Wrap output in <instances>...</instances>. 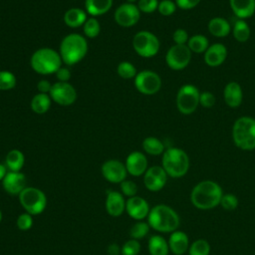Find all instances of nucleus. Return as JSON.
<instances>
[{"label": "nucleus", "instance_id": "nucleus-1", "mask_svg": "<svg viewBox=\"0 0 255 255\" xmlns=\"http://www.w3.org/2000/svg\"><path fill=\"white\" fill-rule=\"evenodd\" d=\"M223 191L221 186L213 180H202L192 189L191 203L198 209L209 210L220 204Z\"/></svg>", "mask_w": 255, "mask_h": 255}, {"label": "nucleus", "instance_id": "nucleus-2", "mask_svg": "<svg viewBox=\"0 0 255 255\" xmlns=\"http://www.w3.org/2000/svg\"><path fill=\"white\" fill-rule=\"evenodd\" d=\"M87 39L78 33L66 35L59 46V54L62 62L68 66H73L81 62L88 53Z\"/></svg>", "mask_w": 255, "mask_h": 255}, {"label": "nucleus", "instance_id": "nucleus-3", "mask_svg": "<svg viewBox=\"0 0 255 255\" xmlns=\"http://www.w3.org/2000/svg\"><path fill=\"white\" fill-rule=\"evenodd\" d=\"M179 216L170 206L157 204L153 206L147 215L149 226L161 233H172L179 226Z\"/></svg>", "mask_w": 255, "mask_h": 255}, {"label": "nucleus", "instance_id": "nucleus-4", "mask_svg": "<svg viewBox=\"0 0 255 255\" xmlns=\"http://www.w3.org/2000/svg\"><path fill=\"white\" fill-rule=\"evenodd\" d=\"M62 63L59 52L48 47L36 50L30 58L32 70L40 75L55 74L62 67Z\"/></svg>", "mask_w": 255, "mask_h": 255}, {"label": "nucleus", "instance_id": "nucleus-5", "mask_svg": "<svg viewBox=\"0 0 255 255\" xmlns=\"http://www.w3.org/2000/svg\"><path fill=\"white\" fill-rule=\"evenodd\" d=\"M232 139L242 150L255 149V119L249 116L238 118L232 127Z\"/></svg>", "mask_w": 255, "mask_h": 255}, {"label": "nucleus", "instance_id": "nucleus-6", "mask_svg": "<svg viewBox=\"0 0 255 255\" xmlns=\"http://www.w3.org/2000/svg\"><path fill=\"white\" fill-rule=\"evenodd\" d=\"M189 164L187 153L179 147H168L162 153L161 166L170 177L184 176L189 169Z\"/></svg>", "mask_w": 255, "mask_h": 255}, {"label": "nucleus", "instance_id": "nucleus-7", "mask_svg": "<svg viewBox=\"0 0 255 255\" xmlns=\"http://www.w3.org/2000/svg\"><path fill=\"white\" fill-rule=\"evenodd\" d=\"M18 196L25 212L31 215L41 214L47 206L46 194L37 187L27 186Z\"/></svg>", "mask_w": 255, "mask_h": 255}, {"label": "nucleus", "instance_id": "nucleus-8", "mask_svg": "<svg viewBox=\"0 0 255 255\" xmlns=\"http://www.w3.org/2000/svg\"><path fill=\"white\" fill-rule=\"evenodd\" d=\"M131 45L134 52L142 58L154 57L160 48V42L157 36L146 30L135 33Z\"/></svg>", "mask_w": 255, "mask_h": 255}, {"label": "nucleus", "instance_id": "nucleus-9", "mask_svg": "<svg viewBox=\"0 0 255 255\" xmlns=\"http://www.w3.org/2000/svg\"><path fill=\"white\" fill-rule=\"evenodd\" d=\"M199 91L191 84L181 86L176 94V108L182 115H191L199 106Z\"/></svg>", "mask_w": 255, "mask_h": 255}, {"label": "nucleus", "instance_id": "nucleus-10", "mask_svg": "<svg viewBox=\"0 0 255 255\" xmlns=\"http://www.w3.org/2000/svg\"><path fill=\"white\" fill-rule=\"evenodd\" d=\"M133 84L137 92L145 96H152L159 92L161 88V78L159 75L150 70H143L136 74Z\"/></svg>", "mask_w": 255, "mask_h": 255}, {"label": "nucleus", "instance_id": "nucleus-11", "mask_svg": "<svg viewBox=\"0 0 255 255\" xmlns=\"http://www.w3.org/2000/svg\"><path fill=\"white\" fill-rule=\"evenodd\" d=\"M192 57V52L187 45H172L165 54V63L173 71H181L185 69Z\"/></svg>", "mask_w": 255, "mask_h": 255}, {"label": "nucleus", "instance_id": "nucleus-12", "mask_svg": "<svg viewBox=\"0 0 255 255\" xmlns=\"http://www.w3.org/2000/svg\"><path fill=\"white\" fill-rule=\"evenodd\" d=\"M52 101L62 107L73 105L77 100V91L69 82H56L49 93Z\"/></svg>", "mask_w": 255, "mask_h": 255}, {"label": "nucleus", "instance_id": "nucleus-13", "mask_svg": "<svg viewBox=\"0 0 255 255\" xmlns=\"http://www.w3.org/2000/svg\"><path fill=\"white\" fill-rule=\"evenodd\" d=\"M114 18L116 23L124 28L134 26L140 19V11L137 5L129 2L121 4L115 11Z\"/></svg>", "mask_w": 255, "mask_h": 255}, {"label": "nucleus", "instance_id": "nucleus-14", "mask_svg": "<svg viewBox=\"0 0 255 255\" xmlns=\"http://www.w3.org/2000/svg\"><path fill=\"white\" fill-rule=\"evenodd\" d=\"M103 177L111 183H121L127 179L128 170L124 162L119 159L106 160L101 167Z\"/></svg>", "mask_w": 255, "mask_h": 255}, {"label": "nucleus", "instance_id": "nucleus-15", "mask_svg": "<svg viewBox=\"0 0 255 255\" xmlns=\"http://www.w3.org/2000/svg\"><path fill=\"white\" fill-rule=\"evenodd\" d=\"M167 173L163 169L162 166L153 165L146 169L143 174V183L146 189L152 192H156L161 190L166 181H167Z\"/></svg>", "mask_w": 255, "mask_h": 255}, {"label": "nucleus", "instance_id": "nucleus-16", "mask_svg": "<svg viewBox=\"0 0 255 255\" xmlns=\"http://www.w3.org/2000/svg\"><path fill=\"white\" fill-rule=\"evenodd\" d=\"M1 182L4 190L10 195H19L27 187V178L21 171H8Z\"/></svg>", "mask_w": 255, "mask_h": 255}, {"label": "nucleus", "instance_id": "nucleus-17", "mask_svg": "<svg viewBox=\"0 0 255 255\" xmlns=\"http://www.w3.org/2000/svg\"><path fill=\"white\" fill-rule=\"evenodd\" d=\"M149 205L147 201L140 196H132L126 201V211L128 216L136 221H140L147 217L149 213Z\"/></svg>", "mask_w": 255, "mask_h": 255}, {"label": "nucleus", "instance_id": "nucleus-18", "mask_svg": "<svg viewBox=\"0 0 255 255\" xmlns=\"http://www.w3.org/2000/svg\"><path fill=\"white\" fill-rule=\"evenodd\" d=\"M125 165L128 170V173L134 177L143 175L146 169L148 168V162L145 154L137 150L131 151L127 156Z\"/></svg>", "mask_w": 255, "mask_h": 255}, {"label": "nucleus", "instance_id": "nucleus-19", "mask_svg": "<svg viewBox=\"0 0 255 255\" xmlns=\"http://www.w3.org/2000/svg\"><path fill=\"white\" fill-rule=\"evenodd\" d=\"M126 199L122 192L110 190L107 192L105 207L112 217H120L126 211Z\"/></svg>", "mask_w": 255, "mask_h": 255}, {"label": "nucleus", "instance_id": "nucleus-20", "mask_svg": "<svg viewBox=\"0 0 255 255\" xmlns=\"http://www.w3.org/2000/svg\"><path fill=\"white\" fill-rule=\"evenodd\" d=\"M227 58V48L222 43L209 45L203 54L204 63L212 68L218 67L224 63Z\"/></svg>", "mask_w": 255, "mask_h": 255}, {"label": "nucleus", "instance_id": "nucleus-21", "mask_svg": "<svg viewBox=\"0 0 255 255\" xmlns=\"http://www.w3.org/2000/svg\"><path fill=\"white\" fill-rule=\"evenodd\" d=\"M223 99L225 104L231 108H238L243 100V92L240 84L235 81L227 83L223 90Z\"/></svg>", "mask_w": 255, "mask_h": 255}, {"label": "nucleus", "instance_id": "nucleus-22", "mask_svg": "<svg viewBox=\"0 0 255 255\" xmlns=\"http://www.w3.org/2000/svg\"><path fill=\"white\" fill-rule=\"evenodd\" d=\"M232 12L238 19H247L255 14V0H229Z\"/></svg>", "mask_w": 255, "mask_h": 255}, {"label": "nucleus", "instance_id": "nucleus-23", "mask_svg": "<svg viewBox=\"0 0 255 255\" xmlns=\"http://www.w3.org/2000/svg\"><path fill=\"white\" fill-rule=\"evenodd\" d=\"M169 250L174 255H182L189 248V240L187 235L182 231H173L168 239Z\"/></svg>", "mask_w": 255, "mask_h": 255}, {"label": "nucleus", "instance_id": "nucleus-24", "mask_svg": "<svg viewBox=\"0 0 255 255\" xmlns=\"http://www.w3.org/2000/svg\"><path fill=\"white\" fill-rule=\"evenodd\" d=\"M209 33L216 38H225L231 32L230 23L223 17H213L207 24Z\"/></svg>", "mask_w": 255, "mask_h": 255}, {"label": "nucleus", "instance_id": "nucleus-25", "mask_svg": "<svg viewBox=\"0 0 255 255\" xmlns=\"http://www.w3.org/2000/svg\"><path fill=\"white\" fill-rule=\"evenodd\" d=\"M87 19V12L81 8H70L63 17L64 23L70 28L83 27Z\"/></svg>", "mask_w": 255, "mask_h": 255}, {"label": "nucleus", "instance_id": "nucleus-26", "mask_svg": "<svg viewBox=\"0 0 255 255\" xmlns=\"http://www.w3.org/2000/svg\"><path fill=\"white\" fill-rule=\"evenodd\" d=\"M113 2V0H85V11L92 17L102 16L111 10Z\"/></svg>", "mask_w": 255, "mask_h": 255}, {"label": "nucleus", "instance_id": "nucleus-27", "mask_svg": "<svg viewBox=\"0 0 255 255\" xmlns=\"http://www.w3.org/2000/svg\"><path fill=\"white\" fill-rule=\"evenodd\" d=\"M25 163L24 153L17 148L9 150L5 156V166L8 171H21Z\"/></svg>", "mask_w": 255, "mask_h": 255}, {"label": "nucleus", "instance_id": "nucleus-28", "mask_svg": "<svg viewBox=\"0 0 255 255\" xmlns=\"http://www.w3.org/2000/svg\"><path fill=\"white\" fill-rule=\"evenodd\" d=\"M52 99L50 98L49 94H36L30 103L31 110L37 115H44L46 114L51 108Z\"/></svg>", "mask_w": 255, "mask_h": 255}, {"label": "nucleus", "instance_id": "nucleus-29", "mask_svg": "<svg viewBox=\"0 0 255 255\" xmlns=\"http://www.w3.org/2000/svg\"><path fill=\"white\" fill-rule=\"evenodd\" d=\"M147 249L150 255H168V242L160 235H152L148 239Z\"/></svg>", "mask_w": 255, "mask_h": 255}, {"label": "nucleus", "instance_id": "nucleus-30", "mask_svg": "<svg viewBox=\"0 0 255 255\" xmlns=\"http://www.w3.org/2000/svg\"><path fill=\"white\" fill-rule=\"evenodd\" d=\"M232 35L237 42L244 43L248 41L251 35L250 27L248 23L243 19H237L232 27Z\"/></svg>", "mask_w": 255, "mask_h": 255}, {"label": "nucleus", "instance_id": "nucleus-31", "mask_svg": "<svg viewBox=\"0 0 255 255\" xmlns=\"http://www.w3.org/2000/svg\"><path fill=\"white\" fill-rule=\"evenodd\" d=\"M186 45L192 53L204 54V52L209 47V41L207 37L202 34H194L191 37H189V40Z\"/></svg>", "mask_w": 255, "mask_h": 255}, {"label": "nucleus", "instance_id": "nucleus-32", "mask_svg": "<svg viewBox=\"0 0 255 255\" xmlns=\"http://www.w3.org/2000/svg\"><path fill=\"white\" fill-rule=\"evenodd\" d=\"M142 149L150 155L162 154L165 150L163 142L155 136H147L142 140Z\"/></svg>", "mask_w": 255, "mask_h": 255}, {"label": "nucleus", "instance_id": "nucleus-33", "mask_svg": "<svg viewBox=\"0 0 255 255\" xmlns=\"http://www.w3.org/2000/svg\"><path fill=\"white\" fill-rule=\"evenodd\" d=\"M83 32L87 38L94 39L98 37L101 32V24L96 17L88 18L83 25Z\"/></svg>", "mask_w": 255, "mask_h": 255}, {"label": "nucleus", "instance_id": "nucleus-34", "mask_svg": "<svg viewBox=\"0 0 255 255\" xmlns=\"http://www.w3.org/2000/svg\"><path fill=\"white\" fill-rule=\"evenodd\" d=\"M117 73L122 79L129 80V79H134V77L137 74V71L133 64L128 61H123L118 65Z\"/></svg>", "mask_w": 255, "mask_h": 255}, {"label": "nucleus", "instance_id": "nucleus-35", "mask_svg": "<svg viewBox=\"0 0 255 255\" xmlns=\"http://www.w3.org/2000/svg\"><path fill=\"white\" fill-rule=\"evenodd\" d=\"M149 224L147 222H144L142 220L135 222L129 229V236L132 239L135 240H140L144 238L147 233L149 232Z\"/></svg>", "mask_w": 255, "mask_h": 255}, {"label": "nucleus", "instance_id": "nucleus-36", "mask_svg": "<svg viewBox=\"0 0 255 255\" xmlns=\"http://www.w3.org/2000/svg\"><path fill=\"white\" fill-rule=\"evenodd\" d=\"M210 245L205 239H197L188 248L189 255H209Z\"/></svg>", "mask_w": 255, "mask_h": 255}, {"label": "nucleus", "instance_id": "nucleus-37", "mask_svg": "<svg viewBox=\"0 0 255 255\" xmlns=\"http://www.w3.org/2000/svg\"><path fill=\"white\" fill-rule=\"evenodd\" d=\"M16 84L17 79L12 72L5 70L0 71V91H10L15 88Z\"/></svg>", "mask_w": 255, "mask_h": 255}, {"label": "nucleus", "instance_id": "nucleus-38", "mask_svg": "<svg viewBox=\"0 0 255 255\" xmlns=\"http://www.w3.org/2000/svg\"><path fill=\"white\" fill-rule=\"evenodd\" d=\"M140 252V243L135 239H128L121 247V255H138Z\"/></svg>", "mask_w": 255, "mask_h": 255}, {"label": "nucleus", "instance_id": "nucleus-39", "mask_svg": "<svg viewBox=\"0 0 255 255\" xmlns=\"http://www.w3.org/2000/svg\"><path fill=\"white\" fill-rule=\"evenodd\" d=\"M33 215L29 214L28 212H23L18 215L16 219V225L19 230L21 231H27L31 229L33 226Z\"/></svg>", "mask_w": 255, "mask_h": 255}, {"label": "nucleus", "instance_id": "nucleus-40", "mask_svg": "<svg viewBox=\"0 0 255 255\" xmlns=\"http://www.w3.org/2000/svg\"><path fill=\"white\" fill-rule=\"evenodd\" d=\"M176 4L172 0H161L158 3L157 11L162 16H170L176 11Z\"/></svg>", "mask_w": 255, "mask_h": 255}, {"label": "nucleus", "instance_id": "nucleus-41", "mask_svg": "<svg viewBox=\"0 0 255 255\" xmlns=\"http://www.w3.org/2000/svg\"><path fill=\"white\" fill-rule=\"evenodd\" d=\"M120 188H121V192L123 193V195L128 196V198L135 196L136 192H137V185L134 183V181L128 180V179H126L123 182H121Z\"/></svg>", "mask_w": 255, "mask_h": 255}, {"label": "nucleus", "instance_id": "nucleus-42", "mask_svg": "<svg viewBox=\"0 0 255 255\" xmlns=\"http://www.w3.org/2000/svg\"><path fill=\"white\" fill-rule=\"evenodd\" d=\"M158 3V0H138L137 7L140 13L142 12L145 14H151L155 10H157Z\"/></svg>", "mask_w": 255, "mask_h": 255}, {"label": "nucleus", "instance_id": "nucleus-43", "mask_svg": "<svg viewBox=\"0 0 255 255\" xmlns=\"http://www.w3.org/2000/svg\"><path fill=\"white\" fill-rule=\"evenodd\" d=\"M220 205L226 210H234L238 206V198L231 193L223 194L220 200Z\"/></svg>", "mask_w": 255, "mask_h": 255}, {"label": "nucleus", "instance_id": "nucleus-44", "mask_svg": "<svg viewBox=\"0 0 255 255\" xmlns=\"http://www.w3.org/2000/svg\"><path fill=\"white\" fill-rule=\"evenodd\" d=\"M216 103V98L214 94L208 91L201 92L199 95V105L205 109H211Z\"/></svg>", "mask_w": 255, "mask_h": 255}, {"label": "nucleus", "instance_id": "nucleus-45", "mask_svg": "<svg viewBox=\"0 0 255 255\" xmlns=\"http://www.w3.org/2000/svg\"><path fill=\"white\" fill-rule=\"evenodd\" d=\"M172 40L174 42V44L177 45H186L188 40H189V35L187 33L186 30L182 29V28H178L176 29L173 34H172Z\"/></svg>", "mask_w": 255, "mask_h": 255}, {"label": "nucleus", "instance_id": "nucleus-46", "mask_svg": "<svg viewBox=\"0 0 255 255\" xmlns=\"http://www.w3.org/2000/svg\"><path fill=\"white\" fill-rule=\"evenodd\" d=\"M201 0H175V4L178 8L183 10H190L196 7Z\"/></svg>", "mask_w": 255, "mask_h": 255}, {"label": "nucleus", "instance_id": "nucleus-47", "mask_svg": "<svg viewBox=\"0 0 255 255\" xmlns=\"http://www.w3.org/2000/svg\"><path fill=\"white\" fill-rule=\"evenodd\" d=\"M58 82H69L71 79V71L66 67H61L55 73Z\"/></svg>", "mask_w": 255, "mask_h": 255}, {"label": "nucleus", "instance_id": "nucleus-48", "mask_svg": "<svg viewBox=\"0 0 255 255\" xmlns=\"http://www.w3.org/2000/svg\"><path fill=\"white\" fill-rule=\"evenodd\" d=\"M51 88H52V84L45 79L40 80L37 84V90L39 93H42V94H49L51 91Z\"/></svg>", "mask_w": 255, "mask_h": 255}, {"label": "nucleus", "instance_id": "nucleus-49", "mask_svg": "<svg viewBox=\"0 0 255 255\" xmlns=\"http://www.w3.org/2000/svg\"><path fill=\"white\" fill-rule=\"evenodd\" d=\"M110 255H121V247L118 244H112L108 248Z\"/></svg>", "mask_w": 255, "mask_h": 255}, {"label": "nucleus", "instance_id": "nucleus-50", "mask_svg": "<svg viewBox=\"0 0 255 255\" xmlns=\"http://www.w3.org/2000/svg\"><path fill=\"white\" fill-rule=\"evenodd\" d=\"M7 172H8V169H7V167L5 166V164L0 163V181L3 180V178L5 177V175H6Z\"/></svg>", "mask_w": 255, "mask_h": 255}, {"label": "nucleus", "instance_id": "nucleus-51", "mask_svg": "<svg viewBox=\"0 0 255 255\" xmlns=\"http://www.w3.org/2000/svg\"><path fill=\"white\" fill-rule=\"evenodd\" d=\"M2 219H3V214H2V211H1V209H0V223H1Z\"/></svg>", "mask_w": 255, "mask_h": 255}, {"label": "nucleus", "instance_id": "nucleus-52", "mask_svg": "<svg viewBox=\"0 0 255 255\" xmlns=\"http://www.w3.org/2000/svg\"><path fill=\"white\" fill-rule=\"evenodd\" d=\"M128 2H129V3H133V2H135V1H138V0H127Z\"/></svg>", "mask_w": 255, "mask_h": 255}]
</instances>
